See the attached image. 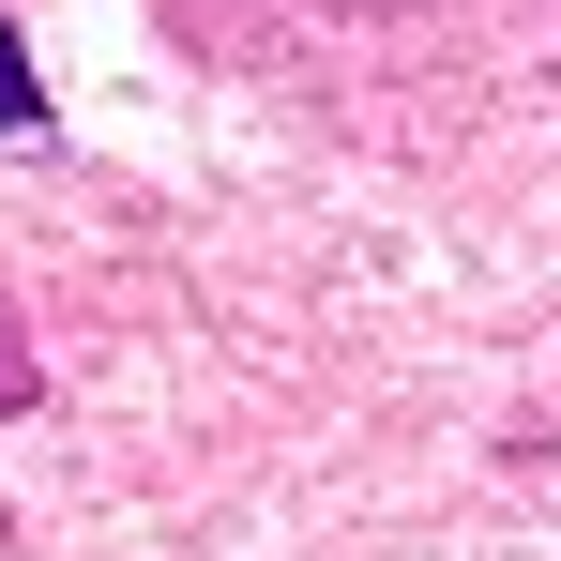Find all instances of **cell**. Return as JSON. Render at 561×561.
Returning a JSON list of instances; mask_svg holds the SVG:
<instances>
[{"label":"cell","mask_w":561,"mask_h":561,"mask_svg":"<svg viewBox=\"0 0 561 561\" xmlns=\"http://www.w3.org/2000/svg\"><path fill=\"white\" fill-rule=\"evenodd\" d=\"M0 410H31V350L15 334H0Z\"/></svg>","instance_id":"6da1fadb"}]
</instances>
